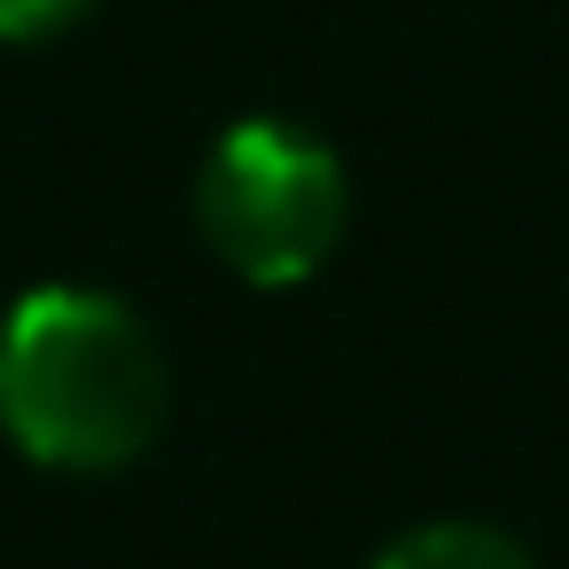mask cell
<instances>
[{
	"label": "cell",
	"mask_w": 569,
	"mask_h": 569,
	"mask_svg": "<svg viewBox=\"0 0 569 569\" xmlns=\"http://www.w3.org/2000/svg\"><path fill=\"white\" fill-rule=\"evenodd\" d=\"M0 429L40 468H126L164 429V359L133 305L32 289L0 328Z\"/></svg>",
	"instance_id": "obj_1"
},
{
	"label": "cell",
	"mask_w": 569,
	"mask_h": 569,
	"mask_svg": "<svg viewBox=\"0 0 569 569\" xmlns=\"http://www.w3.org/2000/svg\"><path fill=\"white\" fill-rule=\"evenodd\" d=\"M343 203L351 196H343L336 149L289 118L234 126L196 180L211 250L258 289H289V281L320 273L343 234Z\"/></svg>",
	"instance_id": "obj_2"
},
{
	"label": "cell",
	"mask_w": 569,
	"mask_h": 569,
	"mask_svg": "<svg viewBox=\"0 0 569 569\" xmlns=\"http://www.w3.org/2000/svg\"><path fill=\"white\" fill-rule=\"evenodd\" d=\"M375 569H530V553L491 522H421L375 553Z\"/></svg>",
	"instance_id": "obj_3"
},
{
	"label": "cell",
	"mask_w": 569,
	"mask_h": 569,
	"mask_svg": "<svg viewBox=\"0 0 569 569\" xmlns=\"http://www.w3.org/2000/svg\"><path fill=\"white\" fill-rule=\"evenodd\" d=\"M87 9H94V0H0V40H9V48L56 40V32H71Z\"/></svg>",
	"instance_id": "obj_4"
}]
</instances>
